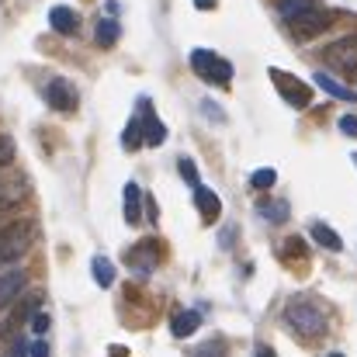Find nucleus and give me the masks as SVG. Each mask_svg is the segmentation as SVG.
<instances>
[{
	"label": "nucleus",
	"mask_w": 357,
	"mask_h": 357,
	"mask_svg": "<svg viewBox=\"0 0 357 357\" xmlns=\"http://www.w3.org/2000/svg\"><path fill=\"white\" fill-rule=\"evenodd\" d=\"M38 305H42V295H28V298L21 302V309H17V319H24V316H35V312H38Z\"/></svg>",
	"instance_id": "25"
},
{
	"label": "nucleus",
	"mask_w": 357,
	"mask_h": 357,
	"mask_svg": "<svg viewBox=\"0 0 357 357\" xmlns=\"http://www.w3.org/2000/svg\"><path fill=\"white\" fill-rule=\"evenodd\" d=\"M340 132L351 135V139H357V119L354 115H344V119H340Z\"/></svg>",
	"instance_id": "29"
},
{
	"label": "nucleus",
	"mask_w": 357,
	"mask_h": 357,
	"mask_svg": "<svg viewBox=\"0 0 357 357\" xmlns=\"http://www.w3.org/2000/svg\"><path fill=\"white\" fill-rule=\"evenodd\" d=\"M284 323H288L298 337H319V333H326L330 316H326V309H323L319 302H312V298H291L288 309H284Z\"/></svg>",
	"instance_id": "1"
},
{
	"label": "nucleus",
	"mask_w": 357,
	"mask_h": 357,
	"mask_svg": "<svg viewBox=\"0 0 357 357\" xmlns=\"http://www.w3.org/2000/svg\"><path fill=\"white\" fill-rule=\"evenodd\" d=\"M195 205H198V212H202L205 222H212V219L222 215V202H219V195L208 191L205 184H195Z\"/></svg>",
	"instance_id": "11"
},
{
	"label": "nucleus",
	"mask_w": 357,
	"mask_h": 357,
	"mask_svg": "<svg viewBox=\"0 0 357 357\" xmlns=\"http://www.w3.org/2000/svg\"><path fill=\"white\" fill-rule=\"evenodd\" d=\"M14 160V139L10 135H0V167H7Z\"/></svg>",
	"instance_id": "26"
},
{
	"label": "nucleus",
	"mask_w": 357,
	"mask_h": 357,
	"mask_svg": "<svg viewBox=\"0 0 357 357\" xmlns=\"http://www.w3.org/2000/svg\"><path fill=\"white\" fill-rule=\"evenodd\" d=\"M49 326H52V323H49V316H45V312H35V316H31V330H35L38 337H45V333H49Z\"/></svg>",
	"instance_id": "28"
},
{
	"label": "nucleus",
	"mask_w": 357,
	"mask_h": 357,
	"mask_svg": "<svg viewBox=\"0 0 357 357\" xmlns=\"http://www.w3.org/2000/svg\"><path fill=\"white\" fill-rule=\"evenodd\" d=\"M202 108H205V115L212 121H222L226 115H222V108H215V101H202Z\"/></svg>",
	"instance_id": "30"
},
{
	"label": "nucleus",
	"mask_w": 357,
	"mask_h": 357,
	"mask_svg": "<svg viewBox=\"0 0 357 357\" xmlns=\"http://www.w3.org/2000/svg\"><path fill=\"white\" fill-rule=\"evenodd\" d=\"M191 70H195L202 80L219 84V87H229V80H233V66H229L226 59H219L215 52H208V49H195V52H191Z\"/></svg>",
	"instance_id": "2"
},
{
	"label": "nucleus",
	"mask_w": 357,
	"mask_h": 357,
	"mask_svg": "<svg viewBox=\"0 0 357 357\" xmlns=\"http://www.w3.org/2000/svg\"><path fill=\"white\" fill-rule=\"evenodd\" d=\"M195 7H198V10H212V7H215V0H195Z\"/></svg>",
	"instance_id": "33"
},
{
	"label": "nucleus",
	"mask_w": 357,
	"mask_h": 357,
	"mask_svg": "<svg viewBox=\"0 0 357 357\" xmlns=\"http://www.w3.org/2000/svg\"><path fill=\"white\" fill-rule=\"evenodd\" d=\"M24 284H28V274H24V271H7V274H0V309H7L14 298H21Z\"/></svg>",
	"instance_id": "10"
},
{
	"label": "nucleus",
	"mask_w": 357,
	"mask_h": 357,
	"mask_svg": "<svg viewBox=\"0 0 357 357\" xmlns=\"http://www.w3.org/2000/svg\"><path fill=\"white\" fill-rule=\"evenodd\" d=\"M139 128H142V142L146 146H163V139H167V125L153 115V105H149V98H139Z\"/></svg>",
	"instance_id": "8"
},
{
	"label": "nucleus",
	"mask_w": 357,
	"mask_h": 357,
	"mask_svg": "<svg viewBox=\"0 0 357 357\" xmlns=\"http://www.w3.org/2000/svg\"><path fill=\"white\" fill-rule=\"evenodd\" d=\"M139 215H142V191H139L135 181H128V184H125V222L135 226Z\"/></svg>",
	"instance_id": "14"
},
{
	"label": "nucleus",
	"mask_w": 357,
	"mask_h": 357,
	"mask_svg": "<svg viewBox=\"0 0 357 357\" xmlns=\"http://www.w3.org/2000/svg\"><path fill=\"white\" fill-rule=\"evenodd\" d=\"M323 59H326L337 73L354 77L357 73V35H344V38L330 42V45L323 49Z\"/></svg>",
	"instance_id": "3"
},
{
	"label": "nucleus",
	"mask_w": 357,
	"mask_h": 357,
	"mask_svg": "<svg viewBox=\"0 0 357 357\" xmlns=\"http://www.w3.org/2000/svg\"><path fill=\"white\" fill-rule=\"evenodd\" d=\"M354 163H357V153H354Z\"/></svg>",
	"instance_id": "38"
},
{
	"label": "nucleus",
	"mask_w": 357,
	"mask_h": 357,
	"mask_svg": "<svg viewBox=\"0 0 357 357\" xmlns=\"http://www.w3.org/2000/svg\"><path fill=\"white\" fill-rule=\"evenodd\" d=\"M250 184H253L257 191H271V188L278 184V174H274V170H253V174H250Z\"/></svg>",
	"instance_id": "19"
},
{
	"label": "nucleus",
	"mask_w": 357,
	"mask_h": 357,
	"mask_svg": "<svg viewBox=\"0 0 357 357\" xmlns=\"http://www.w3.org/2000/svg\"><path fill=\"white\" fill-rule=\"evenodd\" d=\"M312 80H316V87H323V91H326L330 98H340V101H357V94H354V91H351V87H344V84H337V80H333L330 73H323V70H319V73H316Z\"/></svg>",
	"instance_id": "15"
},
{
	"label": "nucleus",
	"mask_w": 357,
	"mask_h": 357,
	"mask_svg": "<svg viewBox=\"0 0 357 357\" xmlns=\"http://www.w3.org/2000/svg\"><path fill=\"white\" fill-rule=\"evenodd\" d=\"M330 24H333V17H330L326 10H319L316 3H312V7H305V10H298L295 17H288V28H291V35H295V38H312V35L326 31Z\"/></svg>",
	"instance_id": "5"
},
{
	"label": "nucleus",
	"mask_w": 357,
	"mask_h": 357,
	"mask_svg": "<svg viewBox=\"0 0 357 357\" xmlns=\"http://www.w3.org/2000/svg\"><path fill=\"white\" fill-rule=\"evenodd\" d=\"M45 101L56 108V112H73L77 108V87L70 84V80H63V77H52L49 84H45Z\"/></svg>",
	"instance_id": "7"
},
{
	"label": "nucleus",
	"mask_w": 357,
	"mask_h": 357,
	"mask_svg": "<svg viewBox=\"0 0 357 357\" xmlns=\"http://www.w3.org/2000/svg\"><path fill=\"white\" fill-rule=\"evenodd\" d=\"M146 212H149V219L156 222V202H153V198H146Z\"/></svg>",
	"instance_id": "32"
},
{
	"label": "nucleus",
	"mask_w": 357,
	"mask_h": 357,
	"mask_svg": "<svg viewBox=\"0 0 357 357\" xmlns=\"http://www.w3.org/2000/svg\"><path fill=\"white\" fill-rule=\"evenodd\" d=\"M0 195H3V188H0Z\"/></svg>",
	"instance_id": "39"
},
{
	"label": "nucleus",
	"mask_w": 357,
	"mask_h": 357,
	"mask_svg": "<svg viewBox=\"0 0 357 357\" xmlns=\"http://www.w3.org/2000/svg\"><path fill=\"white\" fill-rule=\"evenodd\" d=\"M198 326H202V312H195V309H184V312H177V316L170 319V333H174L177 340L191 337Z\"/></svg>",
	"instance_id": "13"
},
{
	"label": "nucleus",
	"mask_w": 357,
	"mask_h": 357,
	"mask_svg": "<svg viewBox=\"0 0 357 357\" xmlns=\"http://www.w3.org/2000/svg\"><path fill=\"white\" fill-rule=\"evenodd\" d=\"M330 357H344V354H330Z\"/></svg>",
	"instance_id": "37"
},
{
	"label": "nucleus",
	"mask_w": 357,
	"mask_h": 357,
	"mask_svg": "<svg viewBox=\"0 0 357 357\" xmlns=\"http://www.w3.org/2000/svg\"><path fill=\"white\" fill-rule=\"evenodd\" d=\"M121 35V24L115 17H105V21H98V31H94V38H98V45H115Z\"/></svg>",
	"instance_id": "18"
},
{
	"label": "nucleus",
	"mask_w": 357,
	"mask_h": 357,
	"mask_svg": "<svg viewBox=\"0 0 357 357\" xmlns=\"http://www.w3.org/2000/svg\"><path fill=\"white\" fill-rule=\"evenodd\" d=\"M49 24H52L59 35H77L80 14H77L73 7H52V10H49Z\"/></svg>",
	"instance_id": "12"
},
{
	"label": "nucleus",
	"mask_w": 357,
	"mask_h": 357,
	"mask_svg": "<svg viewBox=\"0 0 357 357\" xmlns=\"http://www.w3.org/2000/svg\"><path fill=\"white\" fill-rule=\"evenodd\" d=\"M271 80H274V87L281 91V98H284L291 108H309V105H312V91H309L302 80H295L291 73H284V70H271Z\"/></svg>",
	"instance_id": "6"
},
{
	"label": "nucleus",
	"mask_w": 357,
	"mask_h": 357,
	"mask_svg": "<svg viewBox=\"0 0 357 357\" xmlns=\"http://www.w3.org/2000/svg\"><path fill=\"white\" fill-rule=\"evenodd\" d=\"M160 243L156 239H142L139 246H132L128 253H125V260L135 267V271H142V274H149V271H156V264H160Z\"/></svg>",
	"instance_id": "9"
},
{
	"label": "nucleus",
	"mask_w": 357,
	"mask_h": 357,
	"mask_svg": "<svg viewBox=\"0 0 357 357\" xmlns=\"http://www.w3.org/2000/svg\"><path fill=\"white\" fill-rule=\"evenodd\" d=\"M312 239H316L319 246H326L330 253H340V250H344V239L337 236L330 226H323V222H312Z\"/></svg>",
	"instance_id": "16"
},
{
	"label": "nucleus",
	"mask_w": 357,
	"mask_h": 357,
	"mask_svg": "<svg viewBox=\"0 0 357 357\" xmlns=\"http://www.w3.org/2000/svg\"><path fill=\"white\" fill-rule=\"evenodd\" d=\"M278 7H281V17L288 21V17H295L298 10H305V7H312V0H281Z\"/></svg>",
	"instance_id": "22"
},
{
	"label": "nucleus",
	"mask_w": 357,
	"mask_h": 357,
	"mask_svg": "<svg viewBox=\"0 0 357 357\" xmlns=\"http://www.w3.org/2000/svg\"><path fill=\"white\" fill-rule=\"evenodd\" d=\"M177 170H181V177H184V181H188L191 188L198 184V167H195V163H191L188 156H181V163H177Z\"/></svg>",
	"instance_id": "24"
},
{
	"label": "nucleus",
	"mask_w": 357,
	"mask_h": 357,
	"mask_svg": "<svg viewBox=\"0 0 357 357\" xmlns=\"http://www.w3.org/2000/svg\"><path fill=\"white\" fill-rule=\"evenodd\" d=\"M112 357H125V347H115V351H112Z\"/></svg>",
	"instance_id": "36"
},
{
	"label": "nucleus",
	"mask_w": 357,
	"mask_h": 357,
	"mask_svg": "<svg viewBox=\"0 0 357 357\" xmlns=\"http://www.w3.org/2000/svg\"><path fill=\"white\" fill-rule=\"evenodd\" d=\"M139 142H142V128H139V121L132 119L128 128H125V135H121V146H125V149H135Z\"/></svg>",
	"instance_id": "21"
},
{
	"label": "nucleus",
	"mask_w": 357,
	"mask_h": 357,
	"mask_svg": "<svg viewBox=\"0 0 357 357\" xmlns=\"http://www.w3.org/2000/svg\"><path fill=\"white\" fill-rule=\"evenodd\" d=\"M10 357H28V347H24V344H17V347L10 351Z\"/></svg>",
	"instance_id": "34"
},
{
	"label": "nucleus",
	"mask_w": 357,
	"mask_h": 357,
	"mask_svg": "<svg viewBox=\"0 0 357 357\" xmlns=\"http://www.w3.org/2000/svg\"><path fill=\"white\" fill-rule=\"evenodd\" d=\"M195 357H226V344L222 340H208V344H202Z\"/></svg>",
	"instance_id": "23"
},
{
	"label": "nucleus",
	"mask_w": 357,
	"mask_h": 357,
	"mask_svg": "<svg viewBox=\"0 0 357 357\" xmlns=\"http://www.w3.org/2000/svg\"><path fill=\"white\" fill-rule=\"evenodd\" d=\"M284 257H305V246H302V239L298 236H291V239H284V250H281Z\"/></svg>",
	"instance_id": "27"
},
{
	"label": "nucleus",
	"mask_w": 357,
	"mask_h": 357,
	"mask_svg": "<svg viewBox=\"0 0 357 357\" xmlns=\"http://www.w3.org/2000/svg\"><path fill=\"white\" fill-rule=\"evenodd\" d=\"M257 357H278V354H274L271 347H257Z\"/></svg>",
	"instance_id": "35"
},
{
	"label": "nucleus",
	"mask_w": 357,
	"mask_h": 357,
	"mask_svg": "<svg viewBox=\"0 0 357 357\" xmlns=\"http://www.w3.org/2000/svg\"><path fill=\"white\" fill-rule=\"evenodd\" d=\"M260 212H264V219H267V222H284V219H288V215H284V212H288V205H284V202L260 205Z\"/></svg>",
	"instance_id": "20"
},
{
	"label": "nucleus",
	"mask_w": 357,
	"mask_h": 357,
	"mask_svg": "<svg viewBox=\"0 0 357 357\" xmlns=\"http://www.w3.org/2000/svg\"><path fill=\"white\" fill-rule=\"evenodd\" d=\"M91 271H94V281H98L101 288H112V284H115V264H112L108 257H94V260H91Z\"/></svg>",
	"instance_id": "17"
},
{
	"label": "nucleus",
	"mask_w": 357,
	"mask_h": 357,
	"mask_svg": "<svg viewBox=\"0 0 357 357\" xmlns=\"http://www.w3.org/2000/svg\"><path fill=\"white\" fill-rule=\"evenodd\" d=\"M28 239H31V229H28L24 222H10V226H3V229H0V264H14V260H21L24 250L31 246Z\"/></svg>",
	"instance_id": "4"
},
{
	"label": "nucleus",
	"mask_w": 357,
	"mask_h": 357,
	"mask_svg": "<svg viewBox=\"0 0 357 357\" xmlns=\"http://www.w3.org/2000/svg\"><path fill=\"white\" fill-rule=\"evenodd\" d=\"M52 354V351H49V344H45V340H38V344H31V347H28V357H49Z\"/></svg>",
	"instance_id": "31"
}]
</instances>
